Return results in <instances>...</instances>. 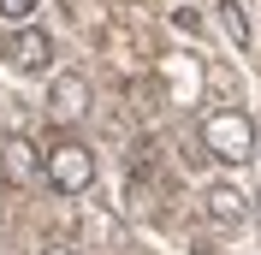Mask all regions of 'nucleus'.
I'll return each instance as SVG.
<instances>
[{
  "label": "nucleus",
  "instance_id": "nucleus-5",
  "mask_svg": "<svg viewBox=\"0 0 261 255\" xmlns=\"http://www.w3.org/2000/svg\"><path fill=\"white\" fill-rule=\"evenodd\" d=\"M0 172H6V184H30L36 172H42V155H36V143L30 137H6V143H0Z\"/></svg>",
  "mask_w": 261,
  "mask_h": 255
},
{
  "label": "nucleus",
  "instance_id": "nucleus-10",
  "mask_svg": "<svg viewBox=\"0 0 261 255\" xmlns=\"http://www.w3.org/2000/svg\"><path fill=\"white\" fill-rule=\"evenodd\" d=\"M42 255H77V249H65V243H48V249H42Z\"/></svg>",
  "mask_w": 261,
  "mask_h": 255
},
{
  "label": "nucleus",
  "instance_id": "nucleus-9",
  "mask_svg": "<svg viewBox=\"0 0 261 255\" xmlns=\"http://www.w3.org/2000/svg\"><path fill=\"white\" fill-rule=\"evenodd\" d=\"M172 24H178V30H190V36L202 30V18H196V6H178V12H172Z\"/></svg>",
  "mask_w": 261,
  "mask_h": 255
},
{
  "label": "nucleus",
  "instance_id": "nucleus-7",
  "mask_svg": "<svg viewBox=\"0 0 261 255\" xmlns=\"http://www.w3.org/2000/svg\"><path fill=\"white\" fill-rule=\"evenodd\" d=\"M214 12H220V24H226L231 42H238V48H249V6H244V0H220Z\"/></svg>",
  "mask_w": 261,
  "mask_h": 255
},
{
  "label": "nucleus",
  "instance_id": "nucleus-2",
  "mask_svg": "<svg viewBox=\"0 0 261 255\" xmlns=\"http://www.w3.org/2000/svg\"><path fill=\"white\" fill-rule=\"evenodd\" d=\"M42 172H48V184L60 196H83L89 184H95V155L83 143H54L48 155H42Z\"/></svg>",
  "mask_w": 261,
  "mask_h": 255
},
{
  "label": "nucleus",
  "instance_id": "nucleus-8",
  "mask_svg": "<svg viewBox=\"0 0 261 255\" xmlns=\"http://www.w3.org/2000/svg\"><path fill=\"white\" fill-rule=\"evenodd\" d=\"M30 12H36V0H0V18H6V24H24Z\"/></svg>",
  "mask_w": 261,
  "mask_h": 255
},
{
  "label": "nucleus",
  "instance_id": "nucleus-4",
  "mask_svg": "<svg viewBox=\"0 0 261 255\" xmlns=\"http://www.w3.org/2000/svg\"><path fill=\"white\" fill-rule=\"evenodd\" d=\"M48 113H54V125H77L83 113H89V83L77 71H60L48 83Z\"/></svg>",
  "mask_w": 261,
  "mask_h": 255
},
{
  "label": "nucleus",
  "instance_id": "nucleus-6",
  "mask_svg": "<svg viewBox=\"0 0 261 255\" xmlns=\"http://www.w3.org/2000/svg\"><path fill=\"white\" fill-rule=\"evenodd\" d=\"M202 208H208V220H220V225H238V220L249 214V196L238 190V184H208Z\"/></svg>",
  "mask_w": 261,
  "mask_h": 255
},
{
  "label": "nucleus",
  "instance_id": "nucleus-11",
  "mask_svg": "<svg viewBox=\"0 0 261 255\" xmlns=\"http://www.w3.org/2000/svg\"><path fill=\"white\" fill-rule=\"evenodd\" d=\"M255 220H261V208H255Z\"/></svg>",
  "mask_w": 261,
  "mask_h": 255
},
{
  "label": "nucleus",
  "instance_id": "nucleus-3",
  "mask_svg": "<svg viewBox=\"0 0 261 255\" xmlns=\"http://www.w3.org/2000/svg\"><path fill=\"white\" fill-rule=\"evenodd\" d=\"M0 60L30 78V71H48L54 42H48V30H12V36H6V48H0Z\"/></svg>",
  "mask_w": 261,
  "mask_h": 255
},
{
  "label": "nucleus",
  "instance_id": "nucleus-1",
  "mask_svg": "<svg viewBox=\"0 0 261 255\" xmlns=\"http://www.w3.org/2000/svg\"><path fill=\"white\" fill-rule=\"evenodd\" d=\"M202 148H208L214 160H226V166H244V160L255 155V125H249V113L214 107L208 119H202Z\"/></svg>",
  "mask_w": 261,
  "mask_h": 255
}]
</instances>
